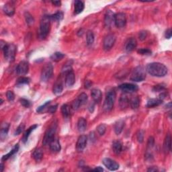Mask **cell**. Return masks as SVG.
I'll use <instances>...</instances> for the list:
<instances>
[{
  "label": "cell",
  "instance_id": "cell-1",
  "mask_svg": "<svg viewBox=\"0 0 172 172\" xmlns=\"http://www.w3.org/2000/svg\"><path fill=\"white\" fill-rule=\"evenodd\" d=\"M146 71L149 74L154 77H161L168 74V69L167 67L160 63H149L146 67Z\"/></svg>",
  "mask_w": 172,
  "mask_h": 172
},
{
  "label": "cell",
  "instance_id": "cell-2",
  "mask_svg": "<svg viewBox=\"0 0 172 172\" xmlns=\"http://www.w3.org/2000/svg\"><path fill=\"white\" fill-rule=\"evenodd\" d=\"M50 16L48 15H44L40 20V29L39 36L40 39L44 40L49 34L50 28Z\"/></svg>",
  "mask_w": 172,
  "mask_h": 172
},
{
  "label": "cell",
  "instance_id": "cell-3",
  "mask_svg": "<svg viewBox=\"0 0 172 172\" xmlns=\"http://www.w3.org/2000/svg\"><path fill=\"white\" fill-rule=\"evenodd\" d=\"M116 92L114 90L109 91L107 93L106 99L104 100V103L103 105V109L105 112H110L112 110L114 107V102L116 100Z\"/></svg>",
  "mask_w": 172,
  "mask_h": 172
},
{
  "label": "cell",
  "instance_id": "cell-4",
  "mask_svg": "<svg viewBox=\"0 0 172 172\" xmlns=\"http://www.w3.org/2000/svg\"><path fill=\"white\" fill-rule=\"evenodd\" d=\"M16 47L13 44H7L5 47L3 48L4 51V58L5 60L9 62L14 61L16 55Z\"/></svg>",
  "mask_w": 172,
  "mask_h": 172
},
{
  "label": "cell",
  "instance_id": "cell-5",
  "mask_svg": "<svg viewBox=\"0 0 172 172\" xmlns=\"http://www.w3.org/2000/svg\"><path fill=\"white\" fill-rule=\"evenodd\" d=\"M146 78L145 70L141 66H138L134 69L130 75V80L135 82H141Z\"/></svg>",
  "mask_w": 172,
  "mask_h": 172
},
{
  "label": "cell",
  "instance_id": "cell-6",
  "mask_svg": "<svg viewBox=\"0 0 172 172\" xmlns=\"http://www.w3.org/2000/svg\"><path fill=\"white\" fill-rule=\"evenodd\" d=\"M56 128H57V125L56 123H53L49 128H48V130L46 131L44 134V138H43L42 143L44 145H49L50 142L55 139V135L56 131Z\"/></svg>",
  "mask_w": 172,
  "mask_h": 172
},
{
  "label": "cell",
  "instance_id": "cell-7",
  "mask_svg": "<svg viewBox=\"0 0 172 172\" xmlns=\"http://www.w3.org/2000/svg\"><path fill=\"white\" fill-rule=\"evenodd\" d=\"M53 74V66L51 63H47L43 67L40 75V79L42 82H47L49 80Z\"/></svg>",
  "mask_w": 172,
  "mask_h": 172
},
{
  "label": "cell",
  "instance_id": "cell-8",
  "mask_svg": "<svg viewBox=\"0 0 172 172\" xmlns=\"http://www.w3.org/2000/svg\"><path fill=\"white\" fill-rule=\"evenodd\" d=\"M116 38L115 35L113 34H110L107 35V36L104 38L103 41V48L105 50H110L114 45L116 42Z\"/></svg>",
  "mask_w": 172,
  "mask_h": 172
},
{
  "label": "cell",
  "instance_id": "cell-9",
  "mask_svg": "<svg viewBox=\"0 0 172 172\" xmlns=\"http://www.w3.org/2000/svg\"><path fill=\"white\" fill-rule=\"evenodd\" d=\"M114 24L117 28H124L126 24V16L124 13H117L114 15Z\"/></svg>",
  "mask_w": 172,
  "mask_h": 172
},
{
  "label": "cell",
  "instance_id": "cell-10",
  "mask_svg": "<svg viewBox=\"0 0 172 172\" xmlns=\"http://www.w3.org/2000/svg\"><path fill=\"white\" fill-rule=\"evenodd\" d=\"M118 88L125 93H132L135 92L138 90V86L133 83H125L118 86Z\"/></svg>",
  "mask_w": 172,
  "mask_h": 172
},
{
  "label": "cell",
  "instance_id": "cell-11",
  "mask_svg": "<svg viewBox=\"0 0 172 172\" xmlns=\"http://www.w3.org/2000/svg\"><path fill=\"white\" fill-rule=\"evenodd\" d=\"M102 163L106 168L110 171H116L119 168V164L110 158H104Z\"/></svg>",
  "mask_w": 172,
  "mask_h": 172
},
{
  "label": "cell",
  "instance_id": "cell-12",
  "mask_svg": "<svg viewBox=\"0 0 172 172\" xmlns=\"http://www.w3.org/2000/svg\"><path fill=\"white\" fill-rule=\"evenodd\" d=\"M29 70V64L26 61H21L16 67V73L19 75H25L28 73Z\"/></svg>",
  "mask_w": 172,
  "mask_h": 172
},
{
  "label": "cell",
  "instance_id": "cell-13",
  "mask_svg": "<svg viewBox=\"0 0 172 172\" xmlns=\"http://www.w3.org/2000/svg\"><path fill=\"white\" fill-rule=\"evenodd\" d=\"M87 142V137L86 135H81L77 141L76 149L77 151L82 152L86 147Z\"/></svg>",
  "mask_w": 172,
  "mask_h": 172
},
{
  "label": "cell",
  "instance_id": "cell-14",
  "mask_svg": "<svg viewBox=\"0 0 172 172\" xmlns=\"http://www.w3.org/2000/svg\"><path fill=\"white\" fill-rule=\"evenodd\" d=\"M114 13L111 10H108L104 17V24L107 28H110L113 22L114 23Z\"/></svg>",
  "mask_w": 172,
  "mask_h": 172
},
{
  "label": "cell",
  "instance_id": "cell-15",
  "mask_svg": "<svg viewBox=\"0 0 172 172\" xmlns=\"http://www.w3.org/2000/svg\"><path fill=\"white\" fill-rule=\"evenodd\" d=\"M137 46L136 40L134 38H130L127 40L125 45V50L126 52L130 53L132 52L134 48H136Z\"/></svg>",
  "mask_w": 172,
  "mask_h": 172
},
{
  "label": "cell",
  "instance_id": "cell-16",
  "mask_svg": "<svg viewBox=\"0 0 172 172\" xmlns=\"http://www.w3.org/2000/svg\"><path fill=\"white\" fill-rule=\"evenodd\" d=\"M3 11L8 16H12L15 13V7L12 3H7L4 5Z\"/></svg>",
  "mask_w": 172,
  "mask_h": 172
},
{
  "label": "cell",
  "instance_id": "cell-17",
  "mask_svg": "<svg viewBox=\"0 0 172 172\" xmlns=\"http://www.w3.org/2000/svg\"><path fill=\"white\" fill-rule=\"evenodd\" d=\"M91 96L92 97L93 101L96 104H99L101 102L102 93V91L99 89H93L91 90Z\"/></svg>",
  "mask_w": 172,
  "mask_h": 172
},
{
  "label": "cell",
  "instance_id": "cell-18",
  "mask_svg": "<svg viewBox=\"0 0 172 172\" xmlns=\"http://www.w3.org/2000/svg\"><path fill=\"white\" fill-rule=\"evenodd\" d=\"M75 82V74L73 71H70L65 75V84L67 87H71L74 85Z\"/></svg>",
  "mask_w": 172,
  "mask_h": 172
},
{
  "label": "cell",
  "instance_id": "cell-19",
  "mask_svg": "<svg viewBox=\"0 0 172 172\" xmlns=\"http://www.w3.org/2000/svg\"><path fill=\"white\" fill-rule=\"evenodd\" d=\"M171 136L170 133L166 134L165 141H164L163 149L165 153H168L171 150Z\"/></svg>",
  "mask_w": 172,
  "mask_h": 172
},
{
  "label": "cell",
  "instance_id": "cell-20",
  "mask_svg": "<svg viewBox=\"0 0 172 172\" xmlns=\"http://www.w3.org/2000/svg\"><path fill=\"white\" fill-rule=\"evenodd\" d=\"M50 146V149L52 150L53 152H59L61 150V144L59 142V141L58 139H54L52 141L50 142L49 144Z\"/></svg>",
  "mask_w": 172,
  "mask_h": 172
},
{
  "label": "cell",
  "instance_id": "cell-21",
  "mask_svg": "<svg viewBox=\"0 0 172 172\" xmlns=\"http://www.w3.org/2000/svg\"><path fill=\"white\" fill-rule=\"evenodd\" d=\"M9 128L10 125L8 123H4L2 125L1 130H0V138H1L2 141H4L7 137L8 131H9Z\"/></svg>",
  "mask_w": 172,
  "mask_h": 172
},
{
  "label": "cell",
  "instance_id": "cell-22",
  "mask_svg": "<svg viewBox=\"0 0 172 172\" xmlns=\"http://www.w3.org/2000/svg\"><path fill=\"white\" fill-rule=\"evenodd\" d=\"M112 150L114 151V153H116V155L120 154V153L122 152V142L118 140L116 141H114L112 143Z\"/></svg>",
  "mask_w": 172,
  "mask_h": 172
},
{
  "label": "cell",
  "instance_id": "cell-23",
  "mask_svg": "<svg viewBox=\"0 0 172 172\" xmlns=\"http://www.w3.org/2000/svg\"><path fill=\"white\" fill-rule=\"evenodd\" d=\"M83 10H84V3L79 0L75 1L74 6V13L75 14H79L83 12Z\"/></svg>",
  "mask_w": 172,
  "mask_h": 172
},
{
  "label": "cell",
  "instance_id": "cell-24",
  "mask_svg": "<svg viewBox=\"0 0 172 172\" xmlns=\"http://www.w3.org/2000/svg\"><path fill=\"white\" fill-rule=\"evenodd\" d=\"M125 121L123 120H120L117 121L114 125V132L115 133L118 135L120 134L123 130L124 127H125Z\"/></svg>",
  "mask_w": 172,
  "mask_h": 172
},
{
  "label": "cell",
  "instance_id": "cell-25",
  "mask_svg": "<svg viewBox=\"0 0 172 172\" xmlns=\"http://www.w3.org/2000/svg\"><path fill=\"white\" fill-rule=\"evenodd\" d=\"M38 127V125H32L28 129H27V130L24 133V135L22 139V141L24 142V143H26L27 141H28V139L29 138L30 135V134L32 131L34 130H35L36 128Z\"/></svg>",
  "mask_w": 172,
  "mask_h": 172
},
{
  "label": "cell",
  "instance_id": "cell-26",
  "mask_svg": "<svg viewBox=\"0 0 172 172\" xmlns=\"http://www.w3.org/2000/svg\"><path fill=\"white\" fill-rule=\"evenodd\" d=\"M86 127H87V121L84 118H79L77 122L78 130L82 133L85 130Z\"/></svg>",
  "mask_w": 172,
  "mask_h": 172
},
{
  "label": "cell",
  "instance_id": "cell-27",
  "mask_svg": "<svg viewBox=\"0 0 172 172\" xmlns=\"http://www.w3.org/2000/svg\"><path fill=\"white\" fill-rule=\"evenodd\" d=\"M129 102L130 99L128 98V97L126 95H124L121 96L119 101V105L121 109H126V108H128L129 106Z\"/></svg>",
  "mask_w": 172,
  "mask_h": 172
},
{
  "label": "cell",
  "instance_id": "cell-28",
  "mask_svg": "<svg viewBox=\"0 0 172 172\" xmlns=\"http://www.w3.org/2000/svg\"><path fill=\"white\" fill-rule=\"evenodd\" d=\"M141 104V99L139 96H135L132 98L129 102V105L133 109H137Z\"/></svg>",
  "mask_w": 172,
  "mask_h": 172
},
{
  "label": "cell",
  "instance_id": "cell-29",
  "mask_svg": "<svg viewBox=\"0 0 172 172\" xmlns=\"http://www.w3.org/2000/svg\"><path fill=\"white\" fill-rule=\"evenodd\" d=\"M32 157L36 161V162H40V161L42 159L43 157V152L41 149H36L34 150L33 153H32Z\"/></svg>",
  "mask_w": 172,
  "mask_h": 172
},
{
  "label": "cell",
  "instance_id": "cell-30",
  "mask_svg": "<svg viewBox=\"0 0 172 172\" xmlns=\"http://www.w3.org/2000/svg\"><path fill=\"white\" fill-rule=\"evenodd\" d=\"M63 90V83H61V82H57L55 83V85H53V93L55 94V95H59L62 93V91Z\"/></svg>",
  "mask_w": 172,
  "mask_h": 172
},
{
  "label": "cell",
  "instance_id": "cell-31",
  "mask_svg": "<svg viewBox=\"0 0 172 172\" xmlns=\"http://www.w3.org/2000/svg\"><path fill=\"white\" fill-rule=\"evenodd\" d=\"M163 103V100L161 99H150L147 102V108H154L158 106Z\"/></svg>",
  "mask_w": 172,
  "mask_h": 172
},
{
  "label": "cell",
  "instance_id": "cell-32",
  "mask_svg": "<svg viewBox=\"0 0 172 172\" xmlns=\"http://www.w3.org/2000/svg\"><path fill=\"white\" fill-rule=\"evenodd\" d=\"M18 149H19V145H16V146L13 147V149L11 150L9 153H7V154L3 156L2 158H1V161H5L7 160L10 157H11L12 155H14L15 153H17Z\"/></svg>",
  "mask_w": 172,
  "mask_h": 172
},
{
  "label": "cell",
  "instance_id": "cell-33",
  "mask_svg": "<svg viewBox=\"0 0 172 172\" xmlns=\"http://www.w3.org/2000/svg\"><path fill=\"white\" fill-rule=\"evenodd\" d=\"M71 111H70V107L69 105L67 104H63L61 106V113L63 114V116L64 118H68L69 117L70 114H71Z\"/></svg>",
  "mask_w": 172,
  "mask_h": 172
},
{
  "label": "cell",
  "instance_id": "cell-34",
  "mask_svg": "<svg viewBox=\"0 0 172 172\" xmlns=\"http://www.w3.org/2000/svg\"><path fill=\"white\" fill-rule=\"evenodd\" d=\"M86 42L87 46H91L93 44L94 42V34L91 30H88L86 34Z\"/></svg>",
  "mask_w": 172,
  "mask_h": 172
},
{
  "label": "cell",
  "instance_id": "cell-35",
  "mask_svg": "<svg viewBox=\"0 0 172 172\" xmlns=\"http://www.w3.org/2000/svg\"><path fill=\"white\" fill-rule=\"evenodd\" d=\"M64 56L65 55H64L63 53H61L60 52H56L50 56V59L55 62H58L62 60V59L64 57Z\"/></svg>",
  "mask_w": 172,
  "mask_h": 172
},
{
  "label": "cell",
  "instance_id": "cell-36",
  "mask_svg": "<svg viewBox=\"0 0 172 172\" xmlns=\"http://www.w3.org/2000/svg\"><path fill=\"white\" fill-rule=\"evenodd\" d=\"M50 16L51 21L59 22L63 18V13L62 12H60V11H59V12L55 13V14H53Z\"/></svg>",
  "mask_w": 172,
  "mask_h": 172
},
{
  "label": "cell",
  "instance_id": "cell-37",
  "mask_svg": "<svg viewBox=\"0 0 172 172\" xmlns=\"http://www.w3.org/2000/svg\"><path fill=\"white\" fill-rule=\"evenodd\" d=\"M77 99H78V101L79 102L81 106H83V105L85 104L86 102H87L88 97L86 93H81L79 96H78V98Z\"/></svg>",
  "mask_w": 172,
  "mask_h": 172
},
{
  "label": "cell",
  "instance_id": "cell-38",
  "mask_svg": "<svg viewBox=\"0 0 172 172\" xmlns=\"http://www.w3.org/2000/svg\"><path fill=\"white\" fill-rule=\"evenodd\" d=\"M71 71H73L72 65L71 63H70V61H69L67 62V63L64 64L63 67V68H62V74L66 75L67 73H69Z\"/></svg>",
  "mask_w": 172,
  "mask_h": 172
},
{
  "label": "cell",
  "instance_id": "cell-39",
  "mask_svg": "<svg viewBox=\"0 0 172 172\" xmlns=\"http://www.w3.org/2000/svg\"><path fill=\"white\" fill-rule=\"evenodd\" d=\"M25 19H26V24H28V26H31L32 24H34V19L33 18V16H32L30 13H28V12H26L25 13Z\"/></svg>",
  "mask_w": 172,
  "mask_h": 172
},
{
  "label": "cell",
  "instance_id": "cell-40",
  "mask_svg": "<svg viewBox=\"0 0 172 172\" xmlns=\"http://www.w3.org/2000/svg\"><path fill=\"white\" fill-rule=\"evenodd\" d=\"M97 131H98V133L99 134L100 136H103L104 134L106 133V126L104 124H101L99 125L98 127H97Z\"/></svg>",
  "mask_w": 172,
  "mask_h": 172
},
{
  "label": "cell",
  "instance_id": "cell-41",
  "mask_svg": "<svg viewBox=\"0 0 172 172\" xmlns=\"http://www.w3.org/2000/svg\"><path fill=\"white\" fill-rule=\"evenodd\" d=\"M29 83H30V79L28 77H22L18 79L16 84L18 85H21L24 84H28Z\"/></svg>",
  "mask_w": 172,
  "mask_h": 172
},
{
  "label": "cell",
  "instance_id": "cell-42",
  "mask_svg": "<svg viewBox=\"0 0 172 172\" xmlns=\"http://www.w3.org/2000/svg\"><path fill=\"white\" fill-rule=\"evenodd\" d=\"M138 52L139 54L140 55H151V50L148 49V48H140L139 50H138Z\"/></svg>",
  "mask_w": 172,
  "mask_h": 172
},
{
  "label": "cell",
  "instance_id": "cell-43",
  "mask_svg": "<svg viewBox=\"0 0 172 172\" xmlns=\"http://www.w3.org/2000/svg\"><path fill=\"white\" fill-rule=\"evenodd\" d=\"M24 129H25V125H24V124H21V125H19L18 126V128H16V130L14 133V135H19V134H20L22 132L24 131Z\"/></svg>",
  "mask_w": 172,
  "mask_h": 172
},
{
  "label": "cell",
  "instance_id": "cell-44",
  "mask_svg": "<svg viewBox=\"0 0 172 172\" xmlns=\"http://www.w3.org/2000/svg\"><path fill=\"white\" fill-rule=\"evenodd\" d=\"M137 140H138L139 142L140 143H142L144 141V131L143 130H139L138 133H137Z\"/></svg>",
  "mask_w": 172,
  "mask_h": 172
},
{
  "label": "cell",
  "instance_id": "cell-45",
  "mask_svg": "<svg viewBox=\"0 0 172 172\" xmlns=\"http://www.w3.org/2000/svg\"><path fill=\"white\" fill-rule=\"evenodd\" d=\"M165 85L163 84H158L157 85H155L153 89V91L155 92H158V91H163L165 90Z\"/></svg>",
  "mask_w": 172,
  "mask_h": 172
},
{
  "label": "cell",
  "instance_id": "cell-46",
  "mask_svg": "<svg viewBox=\"0 0 172 172\" xmlns=\"http://www.w3.org/2000/svg\"><path fill=\"white\" fill-rule=\"evenodd\" d=\"M50 101H48L47 102H45L44 104L38 108L37 110H36V112H39V113L42 112L43 110H44L46 109V108L48 107V106L50 104Z\"/></svg>",
  "mask_w": 172,
  "mask_h": 172
},
{
  "label": "cell",
  "instance_id": "cell-47",
  "mask_svg": "<svg viewBox=\"0 0 172 172\" xmlns=\"http://www.w3.org/2000/svg\"><path fill=\"white\" fill-rule=\"evenodd\" d=\"M20 104L22 105L24 107H25V108H29L30 106V105H31L30 102L29 100H28V99H26L22 98V99H20Z\"/></svg>",
  "mask_w": 172,
  "mask_h": 172
},
{
  "label": "cell",
  "instance_id": "cell-48",
  "mask_svg": "<svg viewBox=\"0 0 172 172\" xmlns=\"http://www.w3.org/2000/svg\"><path fill=\"white\" fill-rule=\"evenodd\" d=\"M6 97L10 102H12L15 99V95L12 91H7V92L6 93Z\"/></svg>",
  "mask_w": 172,
  "mask_h": 172
},
{
  "label": "cell",
  "instance_id": "cell-49",
  "mask_svg": "<svg viewBox=\"0 0 172 172\" xmlns=\"http://www.w3.org/2000/svg\"><path fill=\"white\" fill-rule=\"evenodd\" d=\"M155 144V139L153 136H150L147 142V149H151Z\"/></svg>",
  "mask_w": 172,
  "mask_h": 172
},
{
  "label": "cell",
  "instance_id": "cell-50",
  "mask_svg": "<svg viewBox=\"0 0 172 172\" xmlns=\"http://www.w3.org/2000/svg\"><path fill=\"white\" fill-rule=\"evenodd\" d=\"M80 106H81L80 103H79V102L78 101L77 99H75V100H74L73 102L72 105H71V107H72L73 110H77L79 109V108Z\"/></svg>",
  "mask_w": 172,
  "mask_h": 172
},
{
  "label": "cell",
  "instance_id": "cell-51",
  "mask_svg": "<svg viewBox=\"0 0 172 172\" xmlns=\"http://www.w3.org/2000/svg\"><path fill=\"white\" fill-rule=\"evenodd\" d=\"M57 107H58L57 104L48 107V112L50 113V114H53V113H55L56 112V109H57Z\"/></svg>",
  "mask_w": 172,
  "mask_h": 172
},
{
  "label": "cell",
  "instance_id": "cell-52",
  "mask_svg": "<svg viewBox=\"0 0 172 172\" xmlns=\"http://www.w3.org/2000/svg\"><path fill=\"white\" fill-rule=\"evenodd\" d=\"M147 36V33L146 31H141L139 32V39L141 40H144Z\"/></svg>",
  "mask_w": 172,
  "mask_h": 172
},
{
  "label": "cell",
  "instance_id": "cell-53",
  "mask_svg": "<svg viewBox=\"0 0 172 172\" xmlns=\"http://www.w3.org/2000/svg\"><path fill=\"white\" fill-rule=\"evenodd\" d=\"M171 35H172L171 29V28H169V29L167 30L166 32H165V36L166 39H171Z\"/></svg>",
  "mask_w": 172,
  "mask_h": 172
},
{
  "label": "cell",
  "instance_id": "cell-54",
  "mask_svg": "<svg viewBox=\"0 0 172 172\" xmlns=\"http://www.w3.org/2000/svg\"><path fill=\"white\" fill-rule=\"evenodd\" d=\"M51 3L55 6H61V1H52Z\"/></svg>",
  "mask_w": 172,
  "mask_h": 172
},
{
  "label": "cell",
  "instance_id": "cell-55",
  "mask_svg": "<svg viewBox=\"0 0 172 172\" xmlns=\"http://www.w3.org/2000/svg\"><path fill=\"white\" fill-rule=\"evenodd\" d=\"M92 84V83H91L90 81H86L85 83V88H89L90 87V86Z\"/></svg>",
  "mask_w": 172,
  "mask_h": 172
},
{
  "label": "cell",
  "instance_id": "cell-56",
  "mask_svg": "<svg viewBox=\"0 0 172 172\" xmlns=\"http://www.w3.org/2000/svg\"><path fill=\"white\" fill-rule=\"evenodd\" d=\"M148 171H157L158 169L156 168V167H151V168H149L147 169Z\"/></svg>",
  "mask_w": 172,
  "mask_h": 172
},
{
  "label": "cell",
  "instance_id": "cell-57",
  "mask_svg": "<svg viewBox=\"0 0 172 172\" xmlns=\"http://www.w3.org/2000/svg\"><path fill=\"white\" fill-rule=\"evenodd\" d=\"M93 171H99V172H101V171H104V169L101 168V167H98V168H96L95 169H93Z\"/></svg>",
  "mask_w": 172,
  "mask_h": 172
},
{
  "label": "cell",
  "instance_id": "cell-58",
  "mask_svg": "<svg viewBox=\"0 0 172 172\" xmlns=\"http://www.w3.org/2000/svg\"><path fill=\"white\" fill-rule=\"evenodd\" d=\"M0 44H1V49L3 50V48H4L5 47V45L7 44V43L5 42H4V40H1V41H0Z\"/></svg>",
  "mask_w": 172,
  "mask_h": 172
},
{
  "label": "cell",
  "instance_id": "cell-59",
  "mask_svg": "<svg viewBox=\"0 0 172 172\" xmlns=\"http://www.w3.org/2000/svg\"><path fill=\"white\" fill-rule=\"evenodd\" d=\"M0 166H1V167H0V168H1V171H4V163H1V165H0Z\"/></svg>",
  "mask_w": 172,
  "mask_h": 172
},
{
  "label": "cell",
  "instance_id": "cell-60",
  "mask_svg": "<svg viewBox=\"0 0 172 172\" xmlns=\"http://www.w3.org/2000/svg\"><path fill=\"white\" fill-rule=\"evenodd\" d=\"M166 107L168 108H171V102H169L168 104H167Z\"/></svg>",
  "mask_w": 172,
  "mask_h": 172
}]
</instances>
